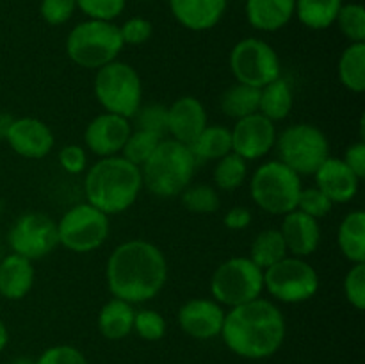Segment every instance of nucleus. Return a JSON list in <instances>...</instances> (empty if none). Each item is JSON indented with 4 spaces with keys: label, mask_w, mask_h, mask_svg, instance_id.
<instances>
[{
    "label": "nucleus",
    "mask_w": 365,
    "mask_h": 364,
    "mask_svg": "<svg viewBox=\"0 0 365 364\" xmlns=\"http://www.w3.org/2000/svg\"><path fill=\"white\" fill-rule=\"evenodd\" d=\"M106 280L114 298L132 305L150 302L166 285V256L146 239H128L110 252L106 264Z\"/></svg>",
    "instance_id": "obj_1"
},
{
    "label": "nucleus",
    "mask_w": 365,
    "mask_h": 364,
    "mask_svg": "<svg viewBox=\"0 0 365 364\" xmlns=\"http://www.w3.org/2000/svg\"><path fill=\"white\" fill-rule=\"evenodd\" d=\"M287 325L282 310L266 298H257L225 313L221 338L235 355L250 360L267 359L282 348Z\"/></svg>",
    "instance_id": "obj_2"
},
{
    "label": "nucleus",
    "mask_w": 365,
    "mask_h": 364,
    "mask_svg": "<svg viewBox=\"0 0 365 364\" xmlns=\"http://www.w3.org/2000/svg\"><path fill=\"white\" fill-rule=\"evenodd\" d=\"M143 189L141 168L121 156L100 157L86 170V202L107 216L125 213L139 198Z\"/></svg>",
    "instance_id": "obj_3"
},
{
    "label": "nucleus",
    "mask_w": 365,
    "mask_h": 364,
    "mask_svg": "<svg viewBox=\"0 0 365 364\" xmlns=\"http://www.w3.org/2000/svg\"><path fill=\"white\" fill-rule=\"evenodd\" d=\"M196 164L198 161L187 145L164 138L141 166L143 188L159 198L178 196L192 182Z\"/></svg>",
    "instance_id": "obj_4"
},
{
    "label": "nucleus",
    "mask_w": 365,
    "mask_h": 364,
    "mask_svg": "<svg viewBox=\"0 0 365 364\" xmlns=\"http://www.w3.org/2000/svg\"><path fill=\"white\" fill-rule=\"evenodd\" d=\"M64 46L71 63L86 70H98L116 61L125 45L114 21L88 18L71 29Z\"/></svg>",
    "instance_id": "obj_5"
},
{
    "label": "nucleus",
    "mask_w": 365,
    "mask_h": 364,
    "mask_svg": "<svg viewBox=\"0 0 365 364\" xmlns=\"http://www.w3.org/2000/svg\"><path fill=\"white\" fill-rule=\"evenodd\" d=\"M302 189V177L278 159L260 164L250 181L255 206L274 216H285L294 211Z\"/></svg>",
    "instance_id": "obj_6"
},
{
    "label": "nucleus",
    "mask_w": 365,
    "mask_h": 364,
    "mask_svg": "<svg viewBox=\"0 0 365 364\" xmlns=\"http://www.w3.org/2000/svg\"><path fill=\"white\" fill-rule=\"evenodd\" d=\"M93 91L106 113L127 120H132L143 103V82L138 70L118 59L96 70Z\"/></svg>",
    "instance_id": "obj_7"
},
{
    "label": "nucleus",
    "mask_w": 365,
    "mask_h": 364,
    "mask_svg": "<svg viewBox=\"0 0 365 364\" xmlns=\"http://www.w3.org/2000/svg\"><path fill=\"white\" fill-rule=\"evenodd\" d=\"M264 270L250 257H230L216 268L210 278V295L220 305L237 307L262 296Z\"/></svg>",
    "instance_id": "obj_8"
},
{
    "label": "nucleus",
    "mask_w": 365,
    "mask_h": 364,
    "mask_svg": "<svg viewBox=\"0 0 365 364\" xmlns=\"http://www.w3.org/2000/svg\"><path fill=\"white\" fill-rule=\"evenodd\" d=\"M278 161L302 175H314L330 157V141L319 127L312 123H294L277 136Z\"/></svg>",
    "instance_id": "obj_9"
},
{
    "label": "nucleus",
    "mask_w": 365,
    "mask_h": 364,
    "mask_svg": "<svg viewBox=\"0 0 365 364\" xmlns=\"http://www.w3.org/2000/svg\"><path fill=\"white\" fill-rule=\"evenodd\" d=\"M264 289L277 302H309L319 289V275L309 261L287 256L264 270Z\"/></svg>",
    "instance_id": "obj_10"
},
{
    "label": "nucleus",
    "mask_w": 365,
    "mask_h": 364,
    "mask_svg": "<svg viewBox=\"0 0 365 364\" xmlns=\"http://www.w3.org/2000/svg\"><path fill=\"white\" fill-rule=\"evenodd\" d=\"M109 234V216L88 202L70 207L57 221L59 245L75 253H89L100 248Z\"/></svg>",
    "instance_id": "obj_11"
},
{
    "label": "nucleus",
    "mask_w": 365,
    "mask_h": 364,
    "mask_svg": "<svg viewBox=\"0 0 365 364\" xmlns=\"http://www.w3.org/2000/svg\"><path fill=\"white\" fill-rule=\"evenodd\" d=\"M228 64L235 81L259 89L282 77V63L277 50L260 38H242L235 43Z\"/></svg>",
    "instance_id": "obj_12"
},
{
    "label": "nucleus",
    "mask_w": 365,
    "mask_h": 364,
    "mask_svg": "<svg viewBox=\"0 0 365 364\" xmlns=\"http://www.w3.org/2000/svg\"><path fill=\"white\" fill-rule=\"evenodd\" d=\"M7 243L13 253H18L25 259H43L59 246L57 221H53L48 214L38 211L20 214L11 225Z\"/></svg>",
    "instance_id": "obj_13"
},
{
    "label": "nucleus",
    "mask_w": 365,
    "mask_h": 364,
    "mask_svg": "<svg viewBox=\"0 0 365 364\" xmlns=\"http://www.w3.org/2000/svg\"><path fill=\"white\" fill-rule=\"evenodd\" d=\"M232 134V152L245 161H257L266 157L277 143V125L260 113L235 120Z\"/></svg>",
    "instance_id": "obj_14"
},
{
    "label": "nucleus",
    "mask_w": 365,
    "mask_h": 364,
    "mask_svg": "<svg viewBox=\"0 0 365 364\" xmlns=\"http://www.w3.org/2000/svg\"><path fill=\"white\" fill-rule=\"evenodd\" d=\"M4 138L13 152L24 159H43L56 145L52 128L45 121L32 116L16 118L11 121Z\"/></svg>",
    "instance_id": "obj_15"
},
{
    "label": "nucleus",
    "mask_w": 365,
    "mask_h": 364,
    "mask_svg": "<svg viewBox=\"0 0 365 364\" xmlns=\"http://www.w3.org/2000/svg\"><path fill=\"white\" fill-rule=\"evenodd\" d=\"M130 132V120L113 113H102L86 125L84 143L89 152L98 157L120 156Z\"/></svg>",
    "instance_id": "obj_16"
},
{
    "label": "nucleus",
    "mask_w": 365,
    "mask_h": 364,
    "mask_svg": "<svg viewBox=\"0 0 365 364\" xmlns=\"http://www.w3.org/2000/svg\"><path fill=\"white\" fill-rule=\"evenodd\" d=\"M225 313L223 305L212 298H192L187 300L184 305L178 309L177 320L182 330L189 338L200 339H214L221 334L223 327Z\"/></svg>",
    "instance_id": "obj_17"
},
{
    "label": "nucleus",
    "mask_w": 365,
    "mask_h": 364,
    "mask_svg": "<svg viewBox=\"0 0 365 364\" xmlns=\"http://www.w3.org/2000/svg\"><path fill=\"white\" fill-rule=\"evenodd\" d=\"M207 125L205 106L196 96H180L168 107V134L182 145H191Z\"/></svg>",
    "instance_id": "obj_18"
},
{
    "label": "nucleus",
    "mask_w": 365,
    "mask_h": 364,
    "mask_svg": "<svg viewBox=\"0 0 365 364\" xmlns=\"http://www.w3.org/2000/svg\"><path fill=\"white\" fill-rule=\"evenodd\" d=\"M282 238L285 241L287 253L292 257L307 259L312 256L321 243V227L316 218L294 209L285 214L280 225Z\"/></svg>",
    "instance_id": "obj_19"
},
{
    "label": "nucleus",
    "mask_w": 365,
    "mask_h": 364,
    "mask_svg": "<svg viewBox=\"0 0 365 364\" xmlns=\"http://www.w3.org/2000/svg\"><path fill=\"white\" fill-rule=\"evenodd\" d=\"M316 188L321 189L334 203H348L356 196L360 178L351 168L337 157H328L314 173Z\"/></svg>",
    "instance_id": "obj_20"
},
{
    "label": "nucleus",
    "mask_w": 365,
    "mask_h": 364,
    "mask_svg": "<svg viewBox=\"0 0 365 364\" xmlns=\"http://www.w3.org/2000/svg\"><path fill=\"white\" fill-rule=\"evenodd\" d=\"M175 20L192 32H205L216 27L225 16L228 0H168Z\"/></svg>",
    "instance_id": "obj_21"
},
{
    "label": "nucleus",
    "mask_w": 365,
    "mask_h": 364,
    "mask_svg": "<svg viewBox=\"0 0 365 364\" xmlns=\"http://www.w3.org/2000/svg\"><path fill=\"white\" fill-rule=\"evenodd\" d=\"M36 270L32 261L9 253L0 261V296L6 300L25 298L34 285Z\"/></svg>",
    "instance_id": "obj_22"
},
{
    "label": "nucleus",
    "mask_w": 365,
    "mask_h": 364,
    "mask_svg": "<svg viewBox=\"0 0 365 364\" xmlns=\"http://www.w3.org/2000/svg\"><path fill=\"white\" fill-rule=\"evenodd\" d=\"M296 0H246L245 14L253 29L277 32L294 18Z\"/></svg>",
    "instance_id": "obj_23"
},
{
    "label": "nucleus",
    "mask_w": 365,
    "mask_h": 364,
    "mask_svg": "<svg viewBox=\"0 0 365 364\" xmlns=\"http://www.w3.org/2000/svg\"><path fill=\"white\" fill-rule=\"evenodd\" d=\"M134 305L125 300L110 298L98 313V330L109 341H120L127 338L134 328Z\"/></svg>",
    "instance_id": "obj_24"
},
{
    "label": "nucleus",
    "mask_w": 365,
    "mask_h": 364,
    "mask_svg": "<svg viewBox=\"0 0 365 364\" xmlns=\"http://www.w3.org/2000/svg\"><path fill=\"white\" fill-rule=\"evenodd\" d=\"M342 256L351 264L365 263V213L356 209L342 218L337 231Z\"/></svg>",
    "instance_id": "obj_25"
},
{
    "label": "nucleus",
    "mask_w": 365,
    "mask_h": 364,
    "mask_svg": "<svg viewBox=\"0 0 365 364\" xmlns=\"http://www.w3.org/2000/svg\"><path fill=\"white\" fill-rule=\"evenodd\" d=\"M292 107H294V93L285 79L278 77L277 81L260 88L259 113L273 123L285 120L291 114Z\"/></svg>",
    "instance_id": "obj_26"
},
{
    "label": "nucleus",
    "mask_w": 365,
    "mask_h": 364,
    "mask_svg": "<svg viewBox=\"0 0 365 364\" xmlns=\"http://www.w3.org/2000/svg\"><path fill=\"white\" fill-rule=\"evenodd\" d=\"M196 161H217L232 152L230 128L223 125H207L198 138L189 145Z\"/></svg>",
    "instance_id": "obj_27"
},
{
    "label": "nucleus",
    "mask_w": 365,
    "mask_h": 364,
    "mask_svg": "<svg viewBox=\"0 0 365 364\" xmlns=\"http://www.w3.org/2000/svg\"><path fill=\"white\" fill-rule=\"evenodd\" d=\"M259 88L235 82L223 91L220 98V107L225 116L232 118V120H241L250 114L259 113Z\"/></svg>",
    "instance_id": "obj_28"
},
{
    "label": "nucleus",
    "mask_w": 365,
    "mask_h": 364,
    "mask_svg": "<svg viewBox=\"0 0 365 364\" xmlns=\"http://www.w3.org/2000/svg\"><path fill=\"white\" fill-rule=\"evenodd\" d=\"M342 0H296L294 14L307 29L324 31L337 20Z\"/></svg>",
    "instance_id": "obj_29"
},
{
    "label": "nucleus",
    "mask_w": 365,
    "mask_h": 364,
    "mask_svg": "<svg viewBox=\"0 0 365 364\" xmlns=\"http://www.w3.org/2000/svg\"><path fill=\"white\" fill-rule=\"evenodd\" d=\"M339 79L351 93L365 89V43H349L339 57Z\"/></svg>",
    "instance_id": "obj_30"
},
{
    "label": "nucleus",
    "mask_w": 365,
    "mask_h": 364,
    "mask_svg": "<svg viewBox=\"0 0 365 364\" xmlns=\"http://www.w3.org/2000/svg\"><path fill=\"white\" fill-rule=\"evenodd\" d=\"M287 248H285V241L282 238L280 228H266V231L259 232L255 239L250 246V259L257 264L259 268L266 270V268L273 266L274 263L287 257Z\"/></svg>",
    "instance_id": "obj_31"
},
{
    "label": "nucleus",
    "mask_w": 365,
    "mask_h": 364,
    "mask_svg": "<svg viewBox=\"0 0 365 364\" xmlns=\"http://www.w3.org/2000/svg\"><path fill=\"white\" fill-rule=\"evenodd\" d=\"M212 177L217 188L223 189V191H234V189L241 188L246 182L248 161H245L234 152L227 153V156L216 161Z\"/></svg>",
    "instance_id": "obj_32"
},
{
    "label": "nucleus",
    "mask_w": 365,
    "mask_h": 364,
    "mask_svg": "<svg viewBox=\"0 0 365 364\" xmlns=\"http://www.w3.org/2000/svg\"><path fill=\"white\" fill-rule=\"evenodd\" d=\"M178 196L192 214H214L221 206L220 193L207 184H189Z\"/></svg>",
    "instance_id": "obj_33"
},
{
    "label": "nucleus",
    "mask_w": 365,
    "mask_h": 364,
    "mask_svg": "<svg viewBox=\"0 0 365 364\" xmlns=\"http://www.w3.org/2000/svg\"><path fill=\"white\" fill-rule=\"evenodd\" d=\"M163 139L164 138H159V136L152 134V132L135 128V131H132L130 136H128L127 143H125L120 156L125 157L128 163L141 168L143 164L150 159V156L155 152V148L159 146V143L163 141Z\"/></svg>",
    "instance_id": "obj_34"
},
{
    "label": "nucleus",
    "mask_w": 365,
    "mask_h": 364,
    "mask_svg": "<svg viewBox=\"0 0 365 364\" xmlns=\"http://www.w3.org/2000/svg\"><path fill=\"white\" fill-rule=\"evenodd\" d=\"M335 24L349 43H365V9L362 4H342Z\"/></svg>",
    "instance_id": "obj_35"
},
{
    "label": "nucleus",
    "mask_w": 365,
    "mask_h": 364,
    "mask_svg": "<svg viewBox=\"0 0 365 364\" xmlns=\"http://www.w3.org/2000/svg\"><path fill=\"white\" fill-rule=\"evenodd\" d=\"M132 120L139 131L152 132L159 138L168 134V107L163 103H146V106L141 103Z\"/></svg>",
    "instance_id": "obj_36"
},
{
    "label": "nucleus",
    "mask_w": 365,
    "mask_h": 364,
    "mask_svg": "<svg viewBox=\"0 0 365 364\" xmlns=\"http://www.w3.org/2000/svg\"><path fill=\"white\" fill-rule=\"evenodd\" d=\"M166 320L160 313L152 309L135 310L132 330L145 341H160L166 335Z\"/></svg>",
    "instance_id": "obj_37"
},
{
    "label": "nucleus",
    "mask_w": 365,
    "mask_h": 364,
    "mask_svg": "<svg viewBox=\"0 0 365 364\" xmlns=\"http://www.w3.org/2000/svg\"><path fill=\"white\" fill-rule=\"evenodd\" d=\"M127 0H77V9H81L89 20L114 21L125 11Z\"/></svg>",
    "instance_id": "obj_38"
},
{
    "label": "nucleus",
    "mask_w": 365,
    "mask_h": 364,
    "mask_svg": "<svg viewBox=\"0 0 365 364\" xmlns=\"http://www.w3.org/2000/svg\"><path fill=\"white\" fill-rule=\"evenodd\" d=\"M334 206L335 203L331 202L321 189H317L316 186H314V188L302 189L296 209L309 214V216L316 218V220H319V218L328 216V214L331 213V209H334Z\"/></svg>",
    "instance_id": "obj_39"
},
{
    "label": "nucleus",
    "mask_w": 365,
    "mask_h": 364,
    "mask_svg": "<svg viewBox=\"0 0 365 364\" xmlns=\"http://www.w3.org/2000/svg\"><path fill=\"white\" fill-rule=\"evenodd\" d=\"M346 300L356 310L365 309V263L353 264L344 277Z\"/></svg>",
    "instance_id": "obj_40"
},
{
    "label": "nucleus",
    "mask_w": 365,
    "mask_h": 364,
    "mask_svg": "<svg viewBox=\"0 0 365 364\" xmlns=\"http://www.w3.org/2000/svg\"><path fill=\"white\" fill-rule=\"evenodd\" d=\"M77 11V0H41L39 14L52 27L63 25Z\"/></svg>",
    "instance_id": "obj_41"
},
{
    "label": "nucleus",
    "mask_w": 365,
    "mask_h": 364,
    "mask_svg": "<svg viewBox=\"0 0 365 364\" xmlns=\"http://www.w3.org/2000/svg\"><path fill=\"white\" fill-rule=\"evenodd\" d=\"M118 27H120L123 45H143V43L148 41L153 34L152 21L146 20V18L143 16L128 18V20L123 21V25H118Z\"/></svg>",
    "instance_id": "obj_42"
},
{
    "label": "nucleus",
    "mask_w": 365,
    "mask_h": 364,
    "mask_svg": "<svg viewBox=\"0 0 365 364\" xmlns=\"http://www.w3.org/2000/svg\"><path fill=\"white\" fill-rule=\"evenodd\" d=\"M34 364H89L84 353L71 345H56L46 348Z\"/></svg>",
    "instance_id": "obj_43"
},
{
    "label": "nucleus",
    "mask_w": 365,
    "mask_h": 364,
    "mask_svg": "<svg viewBox=\"0 0 365 364\" xmlns=\"http://www.w3.org/2000/svg\"><path fill=\"white\" fill-rule=\"evenodd\" d=\"M57 161H59V166L70 175H81L88 170V153L81 145L63 146Z\"/></svg>",
    "instance_id": "obj_44"
},
{
    "label": "nucleus",
    "mask_w": 365,
    "mask_h": 364,
    "mask_svg": "<svg viewBox=\"0 0 365 364\" xmlns=\"http://www.w3.org/2000/svg\"><path fill=\"white\" fill-rule=\"evenodd\" d=\"M346 164L351 168L353 173L362 181L365 177V143L360 139V141L353 143L351 146H348L344 152V157H342Z\"/></svg>",
    "instance_id": "obj_45"
},
{
    "label": "nucleus",
    "mask_w": 365,
    "mask_h": 364,
    "mask_svg": "<svg viewBox=\"0 0 365 364\" xmlns=\"http://www.w3.org/2000/svg\"><path fill=\"white\" fill-rule=\"evenodd\" d=\"M253 220V214L248 207L245 206H235L232 209L227 211L223 218L225 227L230 228V231H245V228L250 227Z\"/></svg>",
    "instance_id": "obj_46"
},
{
    "label": "nucleus",
    "mask_w": 365,
    "mask_h": 364,
    "mask_svg": "<svg viewBox=\"0 0 365 364\" xmlns=\"http://www.w3.org/2000/svg\"><path fill=\"white\" fill-rule=\"evenodd\" d=\"M7 343H9V330H7L6 323H4L2 320H0V353L6 350Z\"/></svg>",
    "instance_id": "obj_47"
}]
</instances>
